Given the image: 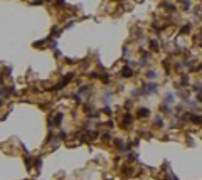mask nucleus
<instances>
[{
	"instance_id": "3",
	"label": "nucleus",
	"mask_w": 202,
	"mask_h": 180,
	"mask_svg": "<svg viewBox=\"0 0 202 180\" xmlns=\"http://www.w3.org/2000/svg\"><path fill=\"white\" fill-rule=\"evenodd\" d=\"M138 118H148L150 116V109L148 108H138Z\"/></svg>"
},
{
	"instance_id": "6",
	"label": "nucleus",
	"mask_w": 202,
	"mask_h": 180,
	"mask_svg": "<svg viewBox=\"0 0 202 180\" xmlns=\"http://www.w3.org/2000/svg\"><path fill=\"white\" fill-rule=\"evenodd\" d=\"M131 121H133V118H131V114H130V113H126V114L123 116V121H121V123H123V128H126V125H130Z\"/></svg>"
},
{
	"instance_id": "17",
	"label": "nucleus",
	"mask_w": 202,
	"mask_h": 180,
	"mask_svg": "<svg viewBox=\"0 0 202 180\" xmlns=\"http://www.w3.org/2000/svg\"><path fill=\"white\" fill-rule=\"evenodd\" d=\"M32 5H42V0H34Z\"/></svg>"
},
{
	"instance_id": "15",
	"label": "nucleus",
	"mask_w": 202,
	"mask_h": 180,
	"mask_svg": "<svg viewBox=\"0 0 202 180\" xmlns=\"http://www.w3.org/2000/svg\"><path fill=\"white\" fill-rule=\"evenodd\" d=\"M165 9H168L170 12H174V10H175V7L172 5V4H165Z\"/></svg>"
},
{
	"instance_id": "19",
	"label": "nucleus",
	"mask_w": 202,
	"mask_h": 180,
	"mask_svg": "<svg viewBox=\"0 0 202 180\" xmlns=\"http://www.w3.org/2000/svg\"><path fill=\"white\" fill-rule=\"evenodd\" d=\"M57 4H59L61 7H64V0H57Z\"/></svg>"
},
{
	"instance_id": "18",
	"label": "nucleus",
	"mask_w": 202,
	"mask_h": 180,
	"mask_svg": "<svg viewBox=\"0 0 202 180\" xmlns=\"http://www.w3.org/2000/svg\"><path fill=\"white\" fill-rule=\"evenodd\" d=\"M89 76L94 79V78H98V73H96V71H93V73H89Z\"/></svg>"
},
{
	"instance_id": "7",
	"label": "nucleus",
	"mask_w": 202,
	"mask_h": 180,
	"mask_svg": "<svg viewBox=\"0 0 202 180\" xmlns=\"http://www.w3.org/2000/svg\"><path fill=\"white\" fill-rule=\"evenodd\" d=\"M174 93H167V94H165V103H167V104H174Z\"/></svg>"
},
{
	"instance_id": "8",
	"label": "nucleus",
	"mask_w": 202,
	"mask_h": 180,
	"mask_svg": "<svg viewBox=\"0 0 202 180\" xmlns=\"http://www.w3.org/2000/svg\"><path fill=\"white\" fill-rule=\"evenodd\" d=\"M153 125H157V128H162V126H163V119H162V116H160V114H157V116H155V121H153Z\"/></svg>"
},
{
	"instance_id": "16",
	"label": "nucleus",
	"mask_w": 202,
	"mask_h": 180,
	"mask_svg": "<svg viewBox=\"0 0 202 180\" xmlns=\"http://www.w3.org/2000/svg\"><path fill=\"white\" fill-rule=\"evenodd\" d=\"M187 83H189V78H187V76H184V78L180 79V84H187Z\"/></svg>"
},
{
	"instance_id": "11",
	"label": "nucleus",
	"mask_w": 202,
	"mask_h": 180,
	"mask_svg": "<svg viewBox=\"0 0 202 180\" xmlns=\"http://www.w3.org/2000/svg\"><path fill=\"white\" fill-rule=\"evenodd\" d=\"M194 91H197V93L200 94V93H202V84H199V83H197V84H194Z\"/></svg>"
},
{
	"instance_id": "12",
	"label": "nucleus",
	"mask_w": 202,
	"mask_h": 180,
	"mask_svg": "<svg viewBox=\"0 0 202 180\" xmlns=\"http://www.w3.org/2000/svg\"><path fill=\"white\" fill-rule=\"evenodd\" d=\"M189 30H190V25L187 24V25H184V29H182V34H189Z\"/></svg>"
},
{
	"instance_id": "13",
	"label": "nucleus",
	"mask_w": 202,
	"mask_h": 180,
	"mask_svg": "<svg viewBox=\"0 0 202 180\" xmlns=\"http://www.w3.org/2000/svg\"><path fill=\"white\" fill-rule=\"evenodd\" d=\"M51 49H52V51H56V47H57V42L56 40H51V45H49Z\"/></svg>"
},
{
	"instance_id": "10",
	"label": "nucleus",
	"mask_w": 202,
	"mask_h": 180,
	"mask_svg": "<svg viewBox=\"0 0 202 180\" xmlns=\"http://www.w3.org/2000/svg\"><path fill=\"white\" fill-rule=\"evenodd\" d=\"M146 78H148V79H157V78H158V73L152 69V71H148V73H146Z\"/></svg>"
},
{
	"instance_id": "4",
	"label": "nucleus",
	"mask_w": 202,
	"mask_h": 180,
	"mask_svg": "<svg viewBox=\"0 0 202 180\" xmlns=\"http://www.w3.org/2000/svg\"><path fill=\"white\" fill-rule=\"evenodd\" d=\"M89 91H91L89 84H81V86H79V89H78V94H84V96H86Z\"/></svg>"
},
{
	"instance_id": "9",
	"label": "nucleus",
	"mask_w": 202,
	"mask_h": 180,
	"mask_svg": "<svg viewBox=\"0 0 202 180\" xmlns=\"http://www.w3.org/2000/svg\"><path fill=\"white\" fill-rule=\"evenodd\" d=\"M150 49H152V51H158V49H160L158 40H150Z\"/></svg>"
},
{
	"instance_id": "2",
	"label": "nucleus",
	"mask_w": 202,
	"mask_h": 180,
	"mask_svg": "<svg viewBox=\"0 0 202 180\" xmlns=\"http://www.w3.org/2000/svg\"><path fill=\"white\" fill-rule=\"evenodd\" d=\"M143 89H145V94H153V93H157V91H158V84L150 83V84L143 86Z\"/></svg>"
},
{
	"instance_id": "5",
	"label": "nucleus",
	"mask_w": 202,
	"mask_h": 180,
	"mask_svg": "<svg viewBox=\"0 0 202 180\" xmlns=\"http://www.w3.org/2000/svg\"><path fill=\"white\" fill-rule=\"evenodd\" d=\"M121 76H123V78H131V76H133V69L128 68V66L123 68V69H121Z\"/></svg>"
},
{
	"instance_id": "1",
	"label": "nucleus",
	"mask_w": 202,
	"mask_h": 180,
	"mask_svg": "<svg viewBox=\"0 0 202 180\" xmlns=\"http://www.w3.org/2000/svg\"><path fill=\"white\" fill-rule=\"evenodd\" d=\"M62 118H64L62 113H57L56 118H49V128H56V126H59V125L62 123Z\"/></svg>"
},
{
	"instance_id": "14",
	"label": "nucleus",
	"mask_w": 202,
	"mask_h": 180,
	"mask_svg": "<svg viewBox=\"0 0 202 180\" xmlns=\"http://www.w3.org/2000/svg\"><path fill=\"white\" fill-rule=\"evenodd\" d=\"M184 9H185V10L190 9V2H189V0H184Z\"/></svg>"
}]
</instances>
